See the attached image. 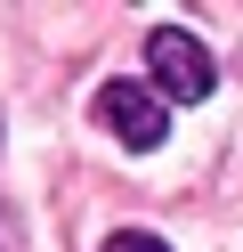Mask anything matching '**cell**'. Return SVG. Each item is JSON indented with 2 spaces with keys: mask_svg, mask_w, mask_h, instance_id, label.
<instances>
[{
  "mask_svg": "<svg viewBox=\"0 0 243 252\" xmlns=\"http://www.w3.org/2000/svg\"><path fill=\"white\" fill-rule=\"evenodd\" d=\"M97 252H170V244H162V236H146V228H113Z\"/></svg>",
  "mask_w": 243,
  "mask_h": 252,
  "instance_id": "3",
  "label": "cell"
},
{
  "mask_svg": "<svg viewBox=\"0 0 243 252\" xmlns=\"http://www.w3.org/2000/svg\"><path fill=\"white\" fill-rule=\"evenodd\" d=\"M146 65H154V98L194 106V98H211V90H219V65H211V49H203L194 33H178V25H162V33L146 41Z\"/></svg>",
  "mask_w": 243,
  "mask_h": 252,
  "instance_id": "1",
  "label": "cell"
},
{
  "mask_svg": "<svg viewBox=\"0 0 243 252\" xmlns=\"http://www.w3.org/2000/svg\"><path fill=\"white\" fill-rule=\"evenodd\" d=\"M97 122H106L130 155L162 147V130H170V114H162V98H154L146 82H106V90H97Z\"/></svg>",
  "mask_w": 243,
  "mask_h": 252,
  "instance_id": "2",
  "label": "cell"
}]
</instances>
